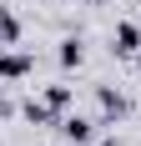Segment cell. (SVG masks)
<instances>
[{"label": "cell", "mask_w": 141, "mask_h": 146, "mask_svg": "<svg viewBox=\"0 0 141 146\" xmlns=\"http://www.w3.org/2000/svg\"><path fill=\"white\" fill-rule=\"evenodd\" d=\"M35 71V56L30 50H10V45H0V81H25Z\"/></svg>", "instance_id": "obj_1"}, {"label": "cell", "mask_w": 141, "mask_h": 146, "mask_svg": "<svg viewBox=\"0 0 141 146\" xmlns=\"http://www.w3.org/2000/svg\"><path fill=\"white\" fill-rule=\"evenodd\" d=\"M111 50H116V56H136V50H141V25H136V20H116V30H111Z\"/></svg>", "instance_id": "obj_2"}, {"label": "cell", "mask_w": 141, "mask_h": 146, "mask_svg": "<svg viewBox=\"0 0 141 146\" xmlns=\"http://www.w3.org/2000/svg\"><path fill=\"white\" fill-rule=\"evenodd\" d=\"M61 136L70 146H86V141H96V121L91 116H61Z\"/></svg>", "instance_id": "obj_3"}, {"label": "cell", "mask_w": 141, "mask_h": 146, "mask_svg": "<svg viewBox=\"0 0 141 146\" xmlns=\"http://www.w3.org/2000/svg\"><path fill=\"white\" fill-rule=\"evenodd\" d=\"M96 106H101V116L111 121V116H126V96L111 86H96Z\"/></svg>", "instance_id": "obj_4"}, {"label": "cell", "mask_w": 141, "mask_h": 146, "mask_svg": "<svg viewBox=\"0 0 141 146\" xmlns=\"http://www.w3.org/2000/svg\"><path fill=\"white\" fill-rule=\"evenodd\" d=\"M56 60L66 66V71H81V60H86V45L76 40V35H66V40H61V50H56Z\"/></svg>", "instance_id": "obj_5"}, {"label": "cell", "mask_w": 141, "mask_h": 146, "mask_svg": "<svg viewBox=\"0 0 141 146\" xmlns=\"http://www.w3.org/2000/svg\"><path fill=\"white\" fill-rule=\"evenodd\" d=\"M0 45H20V15L0 5Z\"/></svg>", "instance_id": "obj_6"}, {"label": "cell", "mask_w": 141, "mask_h": 146, "mask_svg": "<svg viewBox=\"0 0 141 146\" xmlns=\"http://www.w3.org/2000/svg\"><path fill=\"white\" fill-rule=\"evenodd\" d=\"M41 101L51 106L56 116H66V111H70V86H45V91H41Z\"/></svg>", "instance_id": "obj_7"}, {"label": "cell", "mask_w": 141, "mask_h": 146, "mask_svg": "<svg viewBox=\"0 0 141 146\" xmlns=\"http://www.w3.org/2000/svg\"><path fill=\"white\" fill-rule=\"evenodd\" d=\"M25 121H35V126H51V121H56V111H51L41 96H30V101H25Z\"/></svg>", "instance_id": "obj_8"}, {"label": "cell", "mask_w": 141, "mask_h": 146, "mask_svg": "<svg viewBox=\"0 0 141 146\" xmlns=\"http://www.w3.org/2000/svg\"><path fill=\"white\" fill-rule=\"evenodd\" d=\"M86 146H116V141H86Z\"/></svg>", "instance_id": "obj_9"}, {"label": "cell", "mask_w": 141, "mask_h": 146, "mask_svg": "<svg viewBox=\"0 0 141 146\" xmlns=\"http://www.w3.org/2000/svg\"><path fill=\"white\" fill-rule=\"evenodd\" d=\"M136 71H141V50H136Z\"/></svg>", "instance_id": "obj_10"}]
</instances>
